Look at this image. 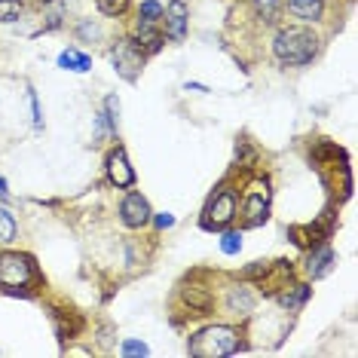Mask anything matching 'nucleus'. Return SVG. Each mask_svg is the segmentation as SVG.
I'll use <instances>...</instances> for the list:
<instances>
[{
  "mask_svg": "<svg viewBox=\"0 0 358 358\" xmlns=\"http://www.w3.org/2000/svg\"><path fill=\"white\" fill-rule=\"evenodd\" d=\"M275 59L288 68H300V64H309L319 52V37L306 28H282L275 34Z\"/></svg>",
  "mask_w": 358,
  "mask_h": 358,
  "instance_id": "f257e3e1",
  "label": "nucleus"
},
{
  "mask_svg": "<svg viewBox=\"0 0 358 358\" xmlns=\"http://www.w3.org/2000/svg\"><path fill=\"white\" fill-rule=\"evenodd\" d=\"M236 346H239V334L227 324H215V328H206L193 337L190 343V355L199 358H215V355H233Z\"/></svg>",
  "mask_w": 358,
  "mask_h": 358,
  "instance_id": "f03ea898",
  "label": "nucleus"
},
{
  "mask_svg": "<svg viewBox=\"0 0 358 358\" xmlns=\"http://www.w3.org/2000/svg\"><path fill=\"white\" fill-rule=\"evenodd\" d=\"M233 215H236V193L230 187H224V190H217L206 206L202 227H206V230H224V227L233 221Z\"/></svg>",
  "mask_w": 358,
  "mask_h": 358,
  "instance_id": "7ed1b4c3",
  "label": "nucleus"
},
{
  "mask_svg": "<svg viewBox=\"0 0 358 358\" xmlns=\"http://www.w3.org/2000/svg\"><path fill=\"white\" fill-rule=\"evenodd\" d=\"M31 260L22 255H0V285L3 288H25L31 282Z\"/></svg>",
  "mask_w": 358,
  "mask_h": 358,
  "instance_id": "20e7f679",
  "label": "nucleus"
},
{
  "mask_svg": "<svg viewBox=\"0 0 358 358\" xmlns=\"http://www.w3.org/2000/svg\"><path fill=\"white\" fill-rule=\"evenodd\" d=\"M162 3L159 0H144L138 6V37L148 46H159V34H157V22L162 19Z\"/></svg>",
  "mask_w": 358,
  "mask_h": 358,
  "instance_id": "39448f33",
  "label": "nucleus"
},
{
  "mask_svg": "<svg viewBox=\"0 0 358 358\" xmlns=\"http://www.w3.org/2000/svg\"><path fill=\"white\" fill-rule=\"evenodd\" d=\"M245 224L248 227H260L266 221V211H270V190L264 181H255L245 193Z\"/></svg>",
  "mask_w": 358,
  "mask_h": 358,
  "instance_id": "423d86ee",
  "label": "nucleus"
},
{
  "mask_svg": "<svg viewBox=\"0 0 358 358\" xmlns=\"http://www.w3.org/2000/svg\"><path fill=\"white\" fill-rule=\"evenodd\" d=\"M110 59H113L117 71H120V74H123L126 80H135V71L141 68V62H144V59H141V50H138L135 43H129V40H126V43H120L117 50H113Z\"/></svg>",
  "mask_w": 358,
  "mask_h": 358,
  "instance_id": "0eeeda50",
  "label": "nucleus"
},
{
  "mask_svg": "<svg viewBox=\"0 0 358 358\" xmlns=\"http://www.w3.org/2000/svg\"><path fill=\"white\" fill-rule=\"evenodd\" d=\"M120 215H123L126 227H144L148 217H150V206L141 193H129V196L123 199V206H120Z\"/></svg>",
  "mask_w": 358,
  "mask_h": 358,
  "instance_id": "6e6552de",
  "label": "nucleus"
},
{
  "mask_svg": "<svg viewBox=\"0 0 358 358\" xmlns=\"http://www.w3.org/2000/svg\"><path fill=\"white\" fill-rule=\"evenodd\" d=\"M108 175H110V181L117 187H132L135 184V172H132V166H129L123 148H117L108 157Z\"/></svg>",
  "mask_w": 358,
  "mask_h": 358,
  "instance_id": "1a4fd4ad",
  "label": "nucleus"
},
{
  "mask_svg": "<svg viewBox=\"0 0 358 358\" xmlns=\"http://www.w3.org/2000/svg\"><path fill=\"white\" fill-rule=\"evenodd\" d=\"M162 15H166V34L172 40H184V34H187V3L184 0H172Z\"/></svg>",
  "mask_w": 358,
  "mask_h": 358,
  "instance_id": "9d476101",
  "label": "nucleus"
},
{
  "mask_svg": "<svg viewBox=\"0 0 358 358\" xmlns=\"http://www.w3.org/2000/svg\"><path fill=\"white\" fill-rule=\"evenodd\" d=\"M117 123H120V101H117V95H108V101H104V113H101V117H95L99 138L117 135Z\"/></svg>",
  "mask_w": 358,
  "mask_h": 358,
  "instance_id": "9b49d317",
  "label": "nucleus"
},
{
  "mask_svg": "<svg viewBox=\"0 0 358 358\" xmlns=\"http://www.w3.org/2000/svg\"><path fill=\"white\" fill-rule=\"evenodd\" d=\"M288 13L294 19L315 22V19H322V0H288Z\"/></svg>",
  "mask_w": 358,
  "mask_h": 358,
  "instance_id": "f8f14e48",
  "label": "nucleus"
},
{
  "mask_svg": "<svg viewBox=\"0 0 358 358\" xmlns=\"http://www.w3.org/2000/svg\"><path fill=\"white\" fill-rule=\"evenodd\" d=\"M334 266V251L328 248V245H322L315 255H309V264H306V270H309V275L313 279H319V275H324Z\"/></svg>",
  "mask_w": 358,
  "mask_h": 358,
  "instance_id": "ddd939ff",
  "label": "nucleus"
},
{
  "mask_svg": "<svg viewBox=\"0 0 358 358\" xmlns=\"http://www.w3.org/2000/svg\"><path fill=\"white\" fill-rule=\"evenodd\" d=\"M59 68H64V71H77V74H83V71L92 68V59H89L86 52L64 50V52L59 55Z\"/></svg>",
  "mask_w": 358,
  "mask_h": 358,
  "instance_id": "4468645a",
  "label": "nucleus"
},
{
  "mask_svg": "<svg viewBox=\"0 0 358 358\" xmlns=\"http://www.w3.org/2000/svg\"><path fill=\"white\" fill-rule=\"evenodd\" d=\"M227 303H230V309H233L236 315H248V313H251V306H255V300H251V294H248L245 288H236Z\"/></svg>",
  "mask_w": 358,
  "mask_h": 358,
  "instance_id": "2eb2a0df",
  "label": "nucleus"
},
{
  "mask_svg": "<svg viewBox=\"0 0 358 358\" xmlns=\"http://www.w3.org/2000/svg\"><path fill=\"white\" fill-rule=\"evenodd\" d=\"M22 0H0V25H10V22H19L22 15Z\"/></svg>",
  "mask_w": 358,
  "mask_h": 358,
  "instance_id": "dca6fc26",
  "label": "nucleus"
},
{
  "mask_svg": "<svg viewBox=\"0 0 358 358\" xmlns=\"http://www.w3.org/2000/svg\"><path fill=\"white\" fill-rule=\"evenodd\" d=\"M15 239V217L6 208H0V245H10Z\"/></svg>",
  "mask_w": 358,
  "mask_h": 358,
  "instance_id": "f3484780",
  "label": "nucleus"
},
{
  "mask_svg": "<svg viewBox=\"0 0 358 358\" xmlns=\"http://www.w3.org/2000/svg\"><path fill=\"white\" fill-rule=\"evenodd\" d=\"M306 300H309V288H306V285H297L291 294H282V297H279V303H282L285 309H297V306H303Z\"/></svg>",
  "mask_w": 358,
  "mask_h": 358,
  "instance_id": "a211bd4d",
  "label": "nucleus"
},
{
  "mask_svg": "<svg viewBox=\"0 0 358 358\" xmlns=\"http://www.w3.org/2000/svg\"><path fill=\"white\" fill-rule=\"evenodd\" d=\"M255 3V10H257V15L264 22H273L275 19V13H279V3L282 0H251Z\"/></svg>",
  "mask_w": 358,
  "mask_h": 358,
  "instance_id": "6ab92c4d",
  "label": "nucleus"
},
{
  "mask_svg": "<svg viewBox=\"0 0 358 358\" xmlns=\"http://www.w3.org/2000/svg\"><path fill=\"white\" fill-rule=\"evenodd\" d=\"M239 248H242V236L239 233H224L221 236V251L224 255H239Z\"/></svg>",
  "mask_w": 358,
  "mask_h": 358,
  "instance_id": "aec40b11",
  "label": "nucleus"
},
{
  "mask_svg": "<svg viewBox=\"0 0 358 358\" xmlns=\"http://www.w3.org/2000/svg\"><path fill=\"white\" fill-rule=\"evenodd\" d=\"M95 3H99V10L104 15H117L126 10V0H95Z\"/></svg>",
  "mask_w": 358,
  "mask_h": 358,
  "instance_id": "412c9836",
  "label": "nucleus"
},
{
  "mask_svg": "<svg viewBox=\"0 0 358 358\" xmlns=\"http://www.w3.org/2000/svg\"><path fill=\"white\" fill-rule=\"evenodd\" d=\"M77 34L83 37V40H99V37H101V28L92 25L89 19H83V22H80V28H77Z\"/></svg>",
  "mask_w": 358,
  "mask_h": 358,
  "instance_id": "4be33fe9",
  "label": "nucleus"
},
{
  "mask_svg": "<svg viewBox=\"0 0 358 358\" xmlns=\"http://www.w3.org/2000/svg\"><path fill=\"white\" fill-rule=\"evenodd\" d=\"M120 352H123V355H148V346L138 343V340H126Z\"/></svg>",
  "mask_w": 358,
  "mask_h": 358,
  "instance_id": "5701e85b",
  "label": "nucleus"
},
{
  "mask_svg": "<svg viewBox=\"0 0 358 358\" xmlns=\"http://www.w3.org/2000/svg\"><path fill=\"white\" fill-rule=\"evenodd\" d=\"M28 101H31V113H34V126L40 129V126H43V117H40V108H37V95L28 92Z\"/></svg>",
  "mask_w": 358,
  "mask_h": 358,
  "instance_id": "b1692460",
  "label": "nucleus"
},
{
  "mask_svg": "<svg viewBox=\"0 0 358 358\" xmlns=\"http://www.w3.org/2000/svg\"><path fill=\"white\" fill-rule=\"evenodd\" d=\"M172 224H175L172 215H166V211H162V215H157V227H159V230H169Z\"/></svg>",
  "mask_w": 358,
  "mask_h": 358,
  "instance_id": "393cba45",
  "label": "nucleus"
},
{
  "mask_svg": "<svg viewBox=\"0 0 358 358\" xmlns=\"http://www.w3.org/2000/svg\"><path fill=\"white\" fill-rule=\"evenodd\" d=\"M266 270H270L266 264H255V266H248L245 270V275H266Z\"/></svg>",
  "mask_w": 358,
  "mask_h": 358,
  "instance_id": "a878e982",
  "label": "nucleus"
},
{
  "mask_svg": "<svg viewBox=\"0 0 358 358\" xmlns=\"http://www.w3.org/2000/svg\"><path fill=\"white\" fill-rule=\"evenodd\" d=\"M0 199H10V187H6V178H0Z\"/></svg>",
  "mask_w": 358,
  "mask_h": 358,
  "instance_id": "bb28decb",
  "label": "nucleus"
}]
</instances>
